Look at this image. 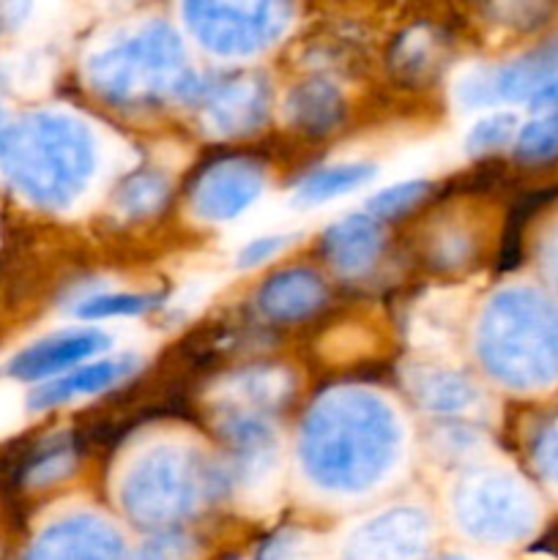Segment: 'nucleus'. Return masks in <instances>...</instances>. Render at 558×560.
Listing matches in <instances>:
<instances>
[{"mask_svg": "<svg viewBox=\"0 0 558 560\" xmlns=\"http://www.w3.org/2000/svg\"><path fill=\"white\" fill-rule=\"evenodd\" d=\"M501 361L525 386L558 377V306L536 293L509 295L501 312Z\"/></svg>", "mask_w": 558, "mask_h": 560, "instance_id": "obj_1", "label": "nucleus"}, {"mask_svg": "<svg viewBox=\"0 0 558 560\" xmlns=\"http://www.w3.org/2000/svg\"><path fill=\"white\" fill-rule=\"evenodd\" d=\"M109 345V334L96 328H71V331L53 334V337L38 339L36 345L22 350L11 361V375L22 381H38V377H60L66 372L77 370V364Z\"/></svg>", "mask_w": 558, "mask_h": 560, "instance_id": "obj_2", "label": "nucleus"}, {"mask_svg": "<svg viewBox=\"0 0 558 560\" xmlns=\"http://www.w3.org/2000/svg\"><path fill=\"white\" fill-rule=\"evenodd\" d=\"M558 80V38L531 49L523 58L512 60L503 69H487V88H490V102L498 98H523L531 102L539 91H545L550 82Z\"/></svg>", "mask_w": 558, "mask_h": 560, "instance_id": "obj_3", "label": "nucleus"}, {"mask_svg": "<svg viewBox=\"0 0 558 560\" xmlns=\"http://www.w3.org/2000/svg\"><path fill=\"white\" fill-rule=\"evenodd\" d=\"M131 366H135V359H109L77 366V370L66 372V375L49 381L44 388H38L36 397H33V408H53V405L102 392V388L118 383Z\"/></svg>", "mask_w": 558, "mask_h": 560, "instance_id": "obj_4", "label": "nucleus"}, {"mask_svg": "<svg viewBox=\"0 0 558 560\" xmlns=\"http://www.w3.org/2000/svg\"><path fill=\"white\" fill-rule=\"evenodd\" d=\"M372 178H375V167H370V164H332V167L317 170L310 178L301 180L293 195V208L306 211V208L328 206V202L342 200V197L359 191Z\"/></svg>", "mask_w": 558, "mask_h": 560, "instance_id": "obj_5", "label": "nucleus"}, {"mask_svg": "<svg viewBox=\"0 0 558 560\" xmlns=\"http://www.w3.org/2000/svg\"><path fill=\"white\" fill-rule=\"evenodd\" d=\"M377 249V230L375 224L367 222V219L353 217L345 219L342 224L328 233V252L334 257V266L339 271H361L364 266H370L372 255Z\"/></svg>", "mask_w": 558, "mask_h": 560, "instance_id": "obj_6", "label": "nucleus"}, {"mask_svg": "<svg viewBox=\"0 0 558 560\" xmlns=\"http://www.w3.org/2000/svg\"><path fill=\"white\" fill-rule=\"evenodd\" d=\"M518 131V115L507 113V109H501V113L496 109V113L481 115V118L470 126L468 135H465V148H468L470 153H490L496 151V148L507 145Z\"/></svg>", "mask_w": 558, "mask_h": 560, "instance_id": "obj_7", "label": "nucleus"}, {"mask_svg": "<svg viewBox=\"0 0 558 560\" xmlns=\"http://www.w3.org/2000/svg\"><path fill=\"white\" fill-rule=\"evenodd\" d=\"M518 153L528 162L558 156V113H545L531 124L520 126Z\"/></svg>", "mask_w": 558, "mask_h": 560, "instance_id": "obj_8", "label": "nucleus"}, {"mask_svg": "<svg viewBox=\"0 0 558 560\" xmlns=\"http://www.w3.org/2000/svg\"><path fill=\"white\" fill-rule=\"evenodd\" d=\"M148 306V299L142 295H124V293H109V295H91V299L80 301L74 306V315L80 317H120V315H137Z\"/></svg>", "mask_w": 558, "mask_h": 560, "instance_id": "obj_9", "label": "nucleus"}, {"mask_svg": "<svg viewBox=\"0 0 558 560\" xmlns=\"http://www.w3.org/2000/svg\"><path fill=\"white\" fill-rule=\"evenodd\" d=\"M425 195V184L421 180H394L388 189L377 191L370 200V211L381 213V217H397L405 208L416 206Z\"/></svg>", "mask_w": 558, "mask_h": 560, "instance_id": "obj_10", "label": "nucleus"}, {"mask_svg": "<svg viewBox=\"0 0 558 560\" xmlns=\"http://www.w3.org/2000/svg\"><path fill=\"white\" fill-rule=\"evenodd\" d=\"M295 233H274V235H260V238H252L246 244H241V266L249 268V266H260L266 262L268 257L279 255L282 249H288L293 244Z\"/></svg>", "mask_w": 558, "mask_h": 560, "instance_id": "obj_11", "label": "nucleus"}, {"mask_svg": "<svg viewBox=\"0 0 558 560\" xmlns=\"http://www.w3.org/2000/svg\"><path fill=\"white\" fill-rule=\"evenodd\" d=\"M539 463L547 474L550 485L558 487V419L547 427V432L539 441Z\"/></svg>", "mask_w": 558, "mask_h": 560, "instance_id": "obj_12", "label": "nucleus"}, {"mask_svg": "<svg viewBox=\"0 0 558 560\" xmlns=\"http://www.w3.org/2000/svg\"><path fill=\"white\" fill-rule=\"evenodd\" d=\"M22 419V399L14 388H0V435L14 430Z\"/></svg>", "mask_w": 558, "mask_h": 560, "instance_id": "obj_13", "label": "nucleus"}, {"mask_svg": "<svg viewBox=\"0 0 558 560\" xmlns=\"http://www.w3.org/2000/svg\"><path fill=\"white\" fill-rule=\"evenodd\" d=\"M547 266H550V273L556 277V282H558V230L553 233L550 246H547Z\"/></svg>", "mask_w": 558, "mask_h": 560, "instance_id": "obj_14", "label": "nucleus"}, {"mask_svg": "<svg viewBox=\"0 0 558 560\" xmlns=\"http://www.w3.org/2000/svg\"><path fill=\"white\" fill-rule=\"evenodd\" d=\"M5 145V129H3V115H0V153H3Z\"/></svg>", "mask_w": 558, "mask_h": 560, "instance_id": "obj_15", "label": "nucleus"}]
</instances>
